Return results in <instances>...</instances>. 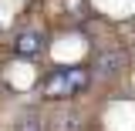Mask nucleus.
I'll return each instance as SVG.
<instances>
[{
  "instance_id": "obj_1",
  "label": "nucleus",
  "mask_w": 135,
  "mask_h": 131,
  "mask_svg": "<svg viewBox=\"0 0 135 131\" xmlns=\"http://www.w3.org/2000/svg\"><path fill=\"white\" fill-rule=\"evenodd\" d=\"M91 87V71L88 67H57L41 81V98L44 101H68L78 98Z\"/></svg>"
},
{
  "instance_id": "obj_2",
  "label": "nucleus",
  "mask_w": 135,
  "mask_h": 131,
  "mask_svg": "<svg viewBox=\"0 0 135 131\" xmlns=\"http://www.w3.org/2000/svg\"><path fill=\"white\" fill-rule=\"evenodd\" d=\"M14 54L24 57V61H34L44 54V34L41 30H20L14 37Z\"/></svg>"
},
{
  "instance_id": "obj_3",
  "label": "nucleus",
  "mask_w": 135,
  "mask_h": 131,
  "mask_svg": "<svg viewBox=\"0 0 135 131\" xmlns=\"http://www.w3.org/2000/svg\"><path fill=\"white\" fill-rule=\"evenodd\" d=\"M125 50H105L98 61H95V71H98L101 77H122V71H125Z\"/></svg>"
},
{
  "instance_id": "obj_4",
  "label": "nucleus",
  "mask_w": 135,
  "mask_h": 131,
  "mask_svg": "<svg viewBox=\"0 0 135 131\" xmlns=\"http://www.w3.org/2000/svg\"><path fill=\"white\" fill-rule=\"evenodd\" d=\"M41 128H44V124H41V118H37V114H27L14 131H41Z\"/></svg>"
}]
</instances>
